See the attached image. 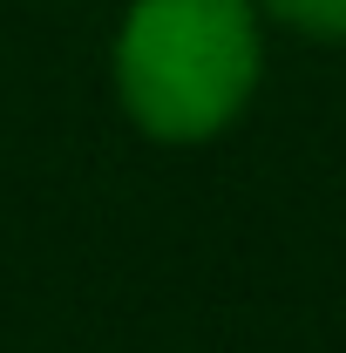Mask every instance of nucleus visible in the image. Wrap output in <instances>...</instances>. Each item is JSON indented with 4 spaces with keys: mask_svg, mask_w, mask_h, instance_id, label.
<instances>
[{
    "mask_svg": "<svg viewBox=\"0 0 346 353\" xmlns=\"http://www.w3.org/2000/svg\"><path fill=\"white\" fill-rule=\"evenodd\" d=\"M130 116L163 143L224 130L258 82V28L245 0H136L116 41Z\"/></svg>",
    "mask_w": 346,
    "mask_h": 353,
    "instance_id": "f257e3e1",
    "label": "nucleus"
},
{
    "mask_svg": "<svg viewBox=\"0 0 346 353\" xmlns=\"http://www.w3.org/2000/svg\"><path fill=\"white\" fill-rule=\"evenodd\" d=\"M265 7L305 34H346V0H265Z\"/></svg>",
    "mask_w": 346,
    "mask_h": 353,
    "instance_id": "f03ea898",
    "label": "nucleus"
}]
</instances>
